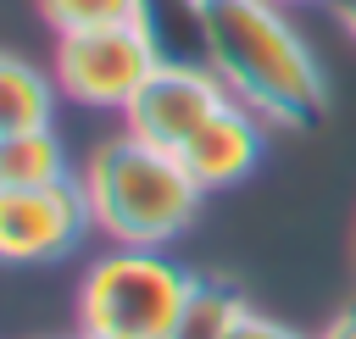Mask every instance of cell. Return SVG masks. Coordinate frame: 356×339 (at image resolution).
I'll use <instances>...</instances> for the list:
<instances>
[{
  "label": "cell",
  "mask_w": 356,
  "mask_h": 339,
  "mask_svg": "<svg viewBox=\"0 0 356 339\" xmlns=\"http://www.w3.org/2000/svg\"><path fill=\"white\" fill-rule=\"evenodd\" d=\"M200 61L222 78V89L267 117L273 128H312L328 111V83L300 39V28L278 11L284 0H184Z\"/></svg>",
  "instance_id": "1"
},
{
  "label": "cell",
  "mask_w": 356,
  "mask_h": 339,
  "mask_svg": "<svg viewBox=\"0 0 356 339\" xmlns=\"http://www.w3.org/2000/svg\"><path fill=\"white\" fill-rule=\"evenodd\" d=\"M83 195H89L95 228L111 233L117 245H167L195 222V211L206 200V189L184 167V156L139 139L134 128H122L89 150Z\"/></svg>",
  "instance_id": "2"
},
{
  "label": "cell",
  "mask_w": 356,
  "mask_h": 339,
  "mask_svg": "<svg viewBox=\"0 0 356 339\" xmlns=\"http://www.w3.org/2000/svg\"><path fill=\"white\" fill-rule=\"evenodd\" d=\"M189 289L195 278L156 245H117L89 261V278L78 289L83 339H167Z\"/></svg>",
  "instance_id": "3"
},
{
  "label": "cell",
  "mask_w": 356,
  "mask_h": 339,
  "mask_svg": "<svg viewBox=\"0 0 356 339\" xmlns=\"http://www.w3.org/2000/svg\"><path fill=\"white\" fill-rule=\"evenodd\" d=\"M156 61H161V44H156L150 22L89 28V33H56L50 78L78 106H117V111H128V100L156 72Z\"/></svg>",
  "instance_id": "4"
},
{
  "label": "cell",
  "mask_w": 356,
  "mask_h": 339,
  "mask_svg": "<svg viewBox=\"0 0 356 339\" xmlns=\"http://www.w3.org/2000/svg\"><path fill=\"white\" fill-rule=\"evenodd\" d=\"M95 228L83 178H56L44 189H0V267H44L83 245Z\"/></svg>",
  "instance_id": "5"
},
{
  "label": "cell",
  "mask_w": 356,
  "mask_h": 339,
  "mask_svg": "<svg viewBox=\"0 0 356 339\" xmlns=\"http://www.w3.org/2000/svg\"><path fill=\"white\" fill-rule=\"evenodd\" d=\"M234 94L222 89V78L200 61H172V56H161L156 61V72L139 83V94L128 100V128L139 133V139H150V144H161V150H184L222 106H228Z\"/></svg>",
  "instance_id": "6"
},
{
  "label": "cell",
  "mask_w": 356,
  "mask_h": 339,
  "mask_svg": "<svg viewBox=\"0 0 356 339\" xmlns=\"http://www.w3.org/2000/svg\"><path fill=\"white\" fill-rule=\"evenodd\" d=\"M261 144H267V117H256L250 106L228 100L178 156H184V167L195 172V183L211 195V189L245 183V178L256 172V161H261Z\"/></svg>",
  "instance_id": "7"
},
{
  "label": "cell",
  "mask_w": 356,
  "mask_h": 339,
  "mask_svg": "<svg viewBox=\"0 0 356 339\" xmlns=\"http://www.w3.org/2000/svg\"><path fill=\"white\" fill-rule=\"evenodd\" d=\"M56 78H44L33 61L0 50V133H22V128H50L56 117Z\"/></svg>",
  "instance_id": "8"
},
{
  "label": "cell",
  "mask_w": 356,
  "mask_h": 339,
  "mask_svg": "<svg viewBox=\"0 0 356 339\" xmlns=\"http://www.w3.org/2000/svg\"><path fill=\"white\" fill-rule=\"evenodd\" d=\"M56 178H72L56 128L0 133V189H44V183H56Z\"/></svg>",
  "instance_id": "9"
},
{
  "label": "cell",
  "mask_w": 356,
  "mask_h": 339,
  "mask_svg": "<svg viewBox=\"0 0 356 339\" xmlns=\"http://www.w3.org/2000/svg\"><path fill=\"white\" fill-rule=\"evenodd\" d=\"M245 311L250 306L228 278H195V289H189V300H184V311H178L167 339H228Z\"/></svg>",
  "instance_id": "10"
},
{
  "label": "cell",
  "mask_w": 356,
  "mask_h": 339,
  "mask_svg": "<svg viewBox=\"0 0 356 339\" xmlns=\"http://www.w3.org/2000/svg\"><path fill=\"white\" fill-rule=\"evenodd\" d=\"M39 17L56 33H89V28H128L150 22L145 0H39Z\"/></svg>",
  "instance_id": "11"
},
{
  "label": "cell",
  "mask_w": 356,
  "mask_h": 339,
  "mask_svg": "<svg viewBox=\"0 0 356 339\" xmlns=\"http://www.w3.org/2000/svg\"><path fill=\"white\" fill-rule=\"evenodd\" d=\"M228 339H306V333H295L289 322H278V317H261V311H245L239 322H234V333Z\"/></svg>",
  "instance_id": "12"
},
{
  "label": "cell",
  "mask_w": 356,
  "mask_h": 339,
  "mask_svg": "<svg viewBox=\"0 0 356 339\" xmlns=\"http://www.w3.org/2000/svg\"><path fill=\"white\" fill-rule=\"evenodd\" d=\"M317 339H356V300H350V306H339V311L328 317V328H323Z\"/></svg>",
  "instance_id": "13"
},
{
  "label": "cell",
  "mask_w": 356,
  "mask_h": 339,
  "mask_svg": "<svg viewBox=\"0 0 356 339\" xmlns=\"http://www.w3.org/2000/svg\"><path fill=\"white\" fill-rule=\"evenodd\" d=\"M328 6H334V17H339V28H345V33L356 39V0H328Z\"/></svg>",
  "instance_id": "14"
}]
</instances>
